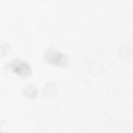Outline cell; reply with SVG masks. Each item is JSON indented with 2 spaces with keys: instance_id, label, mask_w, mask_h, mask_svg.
<instances>
[{
  "instance_id": "3",
  "label": "cell",
  "mask_w": 133,
  "mask_h": 133,
  "mask_svg": "<svg viewBox=\"0 0 133 133\" xmlns=\"http://www.w3.org/2000/svg\"><path fill=\"white\" fill-rule=\"evenodd\" d=\"M22 93L28 98H34L38 95V90L34 85L29 84L24 88Z\"/></svg>"
},
{
  "instance_id": "1",
  "label": "cell",
  "mask_w": 133,
  "mask_h": 133,
  "mask_svg": "<svg viewBox=\"0 0 133 133\" xmlns=\"http://www.w3.org/2000/svg\"><path fill=\"white\" fill-rule=\"evenodd\" d=\"M5 70H8L22 77H27L32 73L30 63L21 58H14L5 66Z\"/></svg>"
},
{
  "instance_id": "2",
  "label": "cell",
  "mask_w": 133,
  "mask_h": 133,
  "mask_svg": "<svg viewBox=\"0 0 133 133\" xmlns=\"http://www.w3.org/2000/svg\"><path fill=\"white\" fill-rule=\"evenodd\" d=\"M43 57L46 62L61 67L67 66L70 62L67 55L52 47L48 48L44 51Z\"/></svg>"
}]
</instances>
